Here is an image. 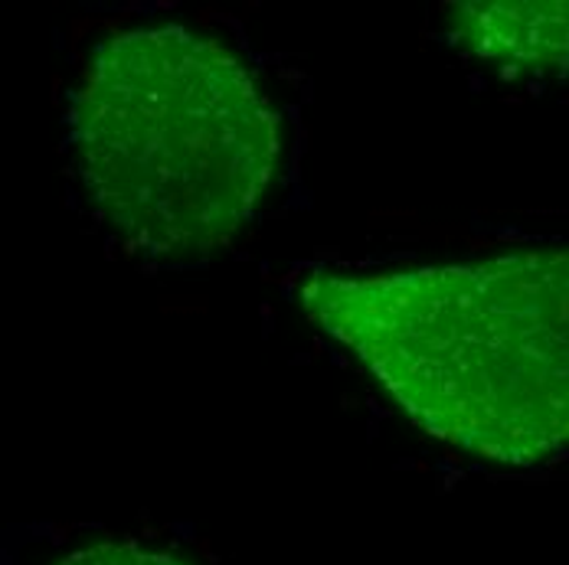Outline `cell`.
Instances as JSON below:
<instances>
[{
	"label": "cell",
	"mask_w": 569,
	"mask_h": 565,
	"mask_svg": "<svg viewBox=\"0 0 569 565\" xmlns=\"http://www.w3.org/2000/svg\"><path fill=\"white\" fill-rule=\"evenodd\" d=\"M295 294L436 442L517 467L569 448V249L311 269Z\"/></svg>",
	"instance_id": "1"
},
{
	"label": "cell",
	"mask_w": 569,
	"mask_h": 565,
	"mask_svg": "<svg viewBox=\"0 0 569 565\" xmlns=\"http://www.w3.org/2000/svg\"><path fill=\"white\" fill-rule=\"evenodd\" d=\"M76 164L106 226L180 259L232 242L279 164V114L252 69L187 27L96 47L72 99Z\"/></svg>",
	"instance_id": "2"
},
{
	"label": "cell",
	"mask_w": 569,
	"mask_h": 565,
	"mask_svg": "<svg viewBox=\"0 0 569 565\" xmlns=\"http://www.w3.org/2000/svg\"><path fill=\"white\" fill-rule=\"evenodd\" d=\"M442 20L468 57L505 72L569 75V0H465Z\"/></svg>",
	"instance_id": "3"
},
{
	"label": "cell",
	"mask_w": 569,
	"mask_h": 565,
	"mask_svg": "<svg viewBox=\"0 0 569 565\" xmlns=\"http://www.w3.org/2000/svg\"><path fill=\"white\" fill-rule=\"evenodd\" d=\"M53 565H187L180 563L171 553L161 549H148L138 543H96L86 549H76L69 556H62Z\"/></svg>",
	"instance_id": "4"
}]
</instances>
